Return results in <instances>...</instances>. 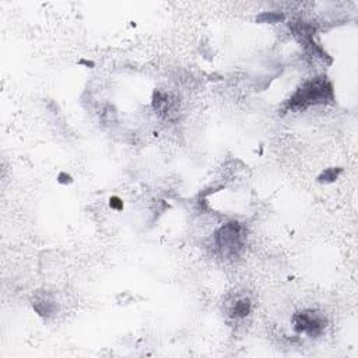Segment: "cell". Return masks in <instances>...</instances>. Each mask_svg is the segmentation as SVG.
Segmentation results:
<instances>
[{
	"instance_id": "1",
	"label": "cell",
	"mask_w": 358,
	"mask_h": 358,
	"mask_svg": "<svg viewBox=\"0 0 358 358\" xmlns=\"http://www.w3.org/2000/svg\"><path fill=\"white\" fill-rule=\"evenodd\" d=\"M333 100V87L324 77H318L304 83L287 101L290 109H305L308 106L326 104Z\"/></svg>"
},
{
	"instance_id": "2",
	"label": "cell",
	"mask_w": 358,
	"mask_h": 358,
	"mask_svg": "<svg viewBox=\"0 0 358 358\" xmlns=\"http://www.w3.org/2000/svg\"><path fill=\"white\" fill-rule=\"evenodd\" d=\"M242 236L244 235H242L241 224L232 221L218 229L216 234V244L218 249L223 252V255L231 256V255H236L242 249V245H244Z\"/></svg>"
},
{
	"instance_id": "3",
	"label": "cell",
	"mask_w": 358,
	"mask_h": 358,
	"mask_svg": "<svg viewBox=\"0 0 358 358\" xmlns=\"http://www.w3.org/2000/svg\"><path fill=\"white\" fill-rule=\"evenodd\" d=\"M326 327V319L313 311H302L294 315V329L309 337H318Z\"/></svg>"
},
{
	"instance_id": "4",
	"label": "cell",
	"mask_w": 358,
	"mask_h": 358,
	"mask_svg": "<svg viewBox=\"0 0 358 358\" xmlns=\"http://www.w3.org/2000/svg\"><path fill=\"white\" fill-rule=\"evenodd\" d=\"M33 308L37 311L39 316L42 318H49L56 311L55 302L49 300L48 296H38L33 301Z\"/></svg>"
},
{
	"instance_id": "5",
	"label": "cell",
	"mask_w": 358,
	"mask_h": 358,
	"mask_svg": "<svg viewBox=\"0 0 358 358\" xmlns=\"http://www.w3.org/2000/svg\"><path fill=\"white\" fill-rule=\"evenodd\" d=\"M249 312H251V301L248 298L236 300L234 305L231 307V316L232 318H245L249 315Z\"/></svg>"
},
{
	"instance_id": "6",
	"label": "cell",
	"mask_w": 358,
	"mask_h": 358,
	"mask_svg": "<svg viewBox=\"0 0 358 358\" xmlns=\"http://www.w3.org/2000/svg\"><path fill=\"white\" fill-rule=\"evenodd\" d=\"M341 172L340 168H329V169H326V171H323V172L319 175L318 181L319 182H322V184H327V182H333V181H336L337 179V176H339V173Z\"/></svg>"
},
{
	"instance_id": "7",
	"label": "cell",
	"mask_w": 358,
	"mask_h": 358,
	"mask_svg": "<svg viewBox=\"0 0 358 358\" xmlns=\"http://www.w3.org/2000/svg\"><path fill=\"white\" fill-rule=\"evenodd\" d=\"M281 20H284V14L281 13H273V11H268V13H262L260 16L257 17L256 21L259 22H279Z\"/></svg>"
},
{
	"instance_id": "8",
	"label": "cell",
	"mask_w": 358,
	"mask_h": 358,
	"mask_svg": "<svg viewBox=\"0 0 358 358\" xmlns=\"http://www.w3.org/2000/svg\"><path fill=\"white\" fill-rule=\"evenodd\" d=\"M109 206H111V208H113V210H122L123 201L121 200L117 196H112L111 199H109Z\"/></svg>"
},
{
	"instance_id": "9",
	"label": "cell",
	"mask_w": 358,
	"mask_h": 358,
	"mask_svg": "<svg viewBox=\"0 0 358 358\" xmlns=\"http://www.w3.org/2000/svg\"><path fill=\"white\" fill-rule=\"evenodd\" d=\"M57 182H59V184L67 185V184H72L73 179H72V176H70V175H67V173L62 172L61 175L57 176Z\"/></svg>"
}]
</instances>
